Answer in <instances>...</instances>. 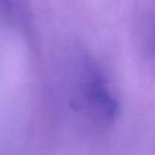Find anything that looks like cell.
<instances>
[{
	"label": "cell",
	"mask_w": 155,
	"mask_h": 155,
	"mask_svg": "<svg viewBox=\"0 0 155 155\" xmlns=\"http://www.w3.org/2000/svg\"><path fill=\"white\" fill-rule=\"evenodd\" d=\"M88 97L93 107L107 119H111L116 113V102L104 86L103 81L93 78L88 85Z\"/></svg>",
	"instance_id": "obj_1"
}]
</instances>
